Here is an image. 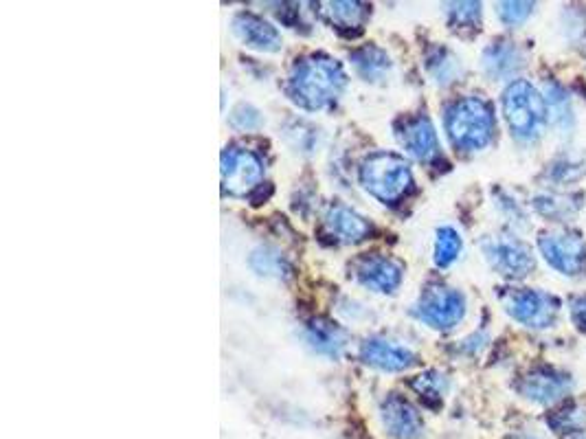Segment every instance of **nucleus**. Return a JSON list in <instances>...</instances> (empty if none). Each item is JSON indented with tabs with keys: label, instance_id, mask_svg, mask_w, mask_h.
Returning a JSON list of instances; mask_svg holds the SVG:
<instances>
[{
	"label": "nucleus",
	"instance_id": "22",
	"mask_svg": "<svg viewBox=\"0 0 586 439\" xmlns=\"http://www.w3.org/2000/svg\"><path fill=\"white\" fill-rule=\"evenodd\" d=\"M461 253V238L453 227H442L437 231L435 240V264L439 268H446L453 264Z\"/></svg>",
	"mask_w": 586,
	"mask_h": 439
},
{
	"label": "nucleus",
	"instance_id": "23",
	"mask_svg": "<svg viewBox=\"0 0 586 439\" xmlns=\"http://www.w3.org/2000/svg\"><path fill=\"white\" fill-rule=\"evenodd\" d=\"M545 90H547V110H549V115L554 117V121L560 123L562 128L571 126V121H573L571 104H569L567 95L562 93V88L556 86V84H545Z\"/></svg>",
	"mask_w": 586,
	"mask_h": 439
},
{
	"label": "nucleus",
	"instance_id": "19",
	"mask_svg": "<svg viewBox=\"0 0 586 439\" xmlns=\"http://www.w3.org/2000/svg\"><path fill=\"white\" fill-rule=\"evenodd\" d=\"M325 20L336 29H360L365 25L369 7L365 3H356V0H341V3H325L323 5Z\"/></svg>",
	"mask_w": 586,
	"mask_h": 439
},
{
	"label": "nucleus",
	"instance_id": "9",
	"mask_svg": "<svg viewBox=\"0 0 586 439\" xmlns=\"http://www.w3.org/2000/svg\"><path fill=\"white\" fill-rule=\"evenodd\" d=\"M483 253H486L492 268L503 277L521 279L534 270L532 251L516 238H490L483 244Z\"/></svg>",
	"mask_w": 586,
	"mask_h": 439
},
{
	"label": "nucleus",
	"instance_id": "30",
	"mask_svg": "<svg viewBox=\"0 0 586 439\" xmlns=\"http://www.w3.org/2000/svg\"><path fill=\"white\" fill-rule=\"evenodd\" d=\"M578 439H586V437H584V435H582V437H578Z\"/></svg>",
	"mask_w": 586,
	"mask_h": 439
},
{
	"label": "nucleus",
	"instance_id": "5",
	"mask_svg": "<svg viewBox=\"0 0 586 439\" xmlns=\"http://www.w3.org/2000/svg\"><path fill=\"white\" fill-rule=\"evenodd\" d=\"M466 299L455 288L431 286L415 303V317L433 330H450L464 319Z\"/></svg>",
	"mask_w": 586,
	"mask_h": 439
},
{
	"label": "nucleus",
	"instance_id": "6",
	"mask_svg": "<svg viewBox=\"0 0 586 439\" xmlns=\"http://www.w3.org/2000/svg\"><path fill=\"white\" fill-rule=\"evenodd\" d=\"M505 310L512 319L534 330H545L556 323L560 301L540 290H512L505 297Z\"/></svg>",
	"mask_w": 586,
	"mask_h": 439
},
{
	"label": "nucleus",
	"instance_id": "24",
	"mask_svg": "<svg viewBox=\"0 0 586 439\" xmlns=\"http://www.w3.org/2000/svg\"><path fill=\"white\" fill-rule=\"evenodd\" d=\"M450 25L455 29H477L481 20V5L479 3H453L448 5Z\"/></svg>",
	"mask_w": 586,
	"mask_h": 439
},
{
	"label": "nucleus",
	"instance_id": "25",
	"mask_svg": "<svg viewBox=\"0 0 586 439\" xmlns=\"http://www.w3.org/2000/svg\"><path fill=\"white\" fill-rule=\"evenodd\" d=\"M413 389L428 402H439L446 391V380L437 371H426L420 378L413 380Z\"/></svg>",
	"mask_w": 586,
	"mask_h": 439
},
{
	"label": "nucleus",
	"instance_id": "21",
	"mask_svg": "<svg viewBox=\"0 0 586 439\" xmlns=\"http://www.w3.org/2000/svg\"><path fill=\"white\" fill-rule=\"evenodd\" d=\"M426 66L439 84H450L459 75V60L446 49H435L428 53Z\"/></svg>",
	"mask_w": 586,
	"mask_h": 439
},
{
	"label": "nucleus",
	"instance_id": "13",
	"mask_svg": "<svg viewBox=\"0 0 586 439\" xmlns=\"http://www.w3.org/2000/svg\"><path fill=\"white\" fill-rule=\"evenodd\" d=\"M363 363L380 371H404L415 365V354L407 347L382 339H369L360 347Z\"/></svg>",
	"mask_w": 586,
	"mask_h": 439
},
{
	"label": "nucleus",
	"instance_id": "11",
	"mask_svg": "<svg viewBox=\"0 0 586 439\" xmlns=\"http://www.w3.org/2000/svg\"><path fill=\"white\" fill-rule=\"evenodd\" d=\"M380 420L393 439H418L422 435L424 424L420 413L413 409V404L400 396H389L382 402Z\"/></svg>",
	"mask_w": 586,
	"mask_h": 439
},
{
	"label": "nucleus",
	"instance_id": "4",
	"mask_svg": "<svg viewBox=\"0 0 586 439\" xmlns=\"http://www.w3.org/2000/svg\"><path fill=\"white\" fill-rule=\"evenodd\" d=\"M358 176L360 185H363L371 196L385 202V205L398 202L413 185L409 163L391 152L369 154L367 159L360 163Z\"/></svg>",
	"mask_w": 586,
	"mask_h": 439
},
{
	"label": "nucleus",
	"instance_id": "16",
	"mask_svg": "<svg viewBox=\"0 0 586 439\" xmlns=\"http://www.w3.org/2000/svg\"><path fill=\"white\" fill-rule=\"evenodd\" d=\"M325 227L338 240L347 244L363 242L371 233V224L345 205H332L328 209V213H325Z\"/></svg>",
	"mask_w": 586,
	"mask_h": 439
},
{
	"label": "nucleus",
	"instance_id": "14",
	"mask_svg": "<svg viewBox=\"0 0 586 439\" xmlns=\"http://www.w3.org/2000/svg\"><path fill=\"white\" fill-rule=\"evenodd\" d=\"M400 143L413 159H418L422 163H431L439 154L437 132L433 128V123L426 117H415L404 123V128L400 132Z\"/></svg>",
	"mask_w": 586,
	"mask_h": 439
},
{
	"label": "nucleus",
	"instance_id": "28",
	"mask_svg": "<svg viewBox=\"0 0 586 439\" xmlns=\"http://www.w3.org/2000/svg\"><path fill=\"white\" fill-rule=\"evenodd\" d=\"M231 121H233L235 128L253 130V128L259 126V115H257V110H253L251 106H240L231 115Z\"/></svg>",
	"mask_w": 586,
	"mask_h": 439
},
{
	"label": "nucleus",
	"instance_id": "12",
	"mask_svg": "<svg viewBox=\"0 0 586 439\" xmlns=\"http://www.w3.org/2000/svg\"><path fill=\"white\" fill-rule=\"evenodd\" d=\"M233 33L249 49L262 53H277L281 49L279 31L259 16L238 14L233 18Z\"/></svg>",
	"mask_w": 586,
	"mask_h": 439
},
{
	"label": "nucleus",
	"instance_id": "27",
	"mask_svg": "<svg viewBox=\"0 0 586 439\" xmlns=\"http://www.w3.org/2000/svg\"><path fill=\"white\" fill-rule=\"evenodd\" d=\"M251 260H262V264H251L259 275H275L281 277L288 270V266L281 260V255L270 251H255Z\"/></svg>",
	"mask_w": 586,
	"mask_h": 439
},
{
	"label": "nucleus",
	"instance_id": "7",
	"mask_svg": "<svg viewBox=\"0 0 586 439\" xmlns=\"http://www.w3.org/2000/svg\"><path fill=\"white\" fill-rule=\"evenodd\" d=\"M540 253L562 275H578L586 266V242L573 231H547L538 240Z\"/></svg>",
	"mask_w": 586,
	"mask_h": 439
},
{
	"label": "nucleus",
	"instance_id": "18",
	"mask_svg": "<svg viewBox=\"0 0 586 439\" xmlns=\"http://www.w3.org/2000/svg\"><path fill=\"white\" fill-rule=\"evenodd\" d=\"M308 343L325 356H338L345 347V332L328 319H314L306 325Z\"/></svg>",
	"mask_w": 586,
	"mask_h": 439
},
{
	"label": "nucleus",
	"instance_id": "15",
	"mask_svg": "<svg viewBox=\"0 0 586 439\" xmlns=\"http://www.w3.org/2000/svg\"><path fill=\"white\" fill-rule=\"evenodd\" d=\"M518 389H521V393L527 400L549 404L565 396V393L569 391V380L565 376L556 374V371L538 369V371H532V374H527L521 380V387Z\"/></svg>",
	"mask_w": 586,
	"mask_h": 439
},
{
	"label": "nucleus",
	"instance_id": "2",
	"mask_svg": "<svg viewBox=\"0 0 586 439\" xmlns=\"http://www.w3.org/2000/svg\"><path fill=\"white\" fill-rule=\"evenodd\" d=\"M446 132L457 150H483L494 137V112L488 101L466 97L446 110Z\"/></svg>",
	"mask_w": 586,
	"mask_h": 439
},
{
	"label": "nucleus",
	"instance_id": "26",
	"mask_svg": "<svg viewBox=\"0 0 586 439\" xmlns=\"http://www.w3.org/2000/svg\"><path fill=\"white\" fill-rule=\"evenodd\" d=\"M534 3H499L497 5V14L501 18L503 25L507 27H518L532 16Z\"/></svg>",
	"mask_w": 586,
	"mask_h": 439
},
{
	"label": "nucleus",
	"instance_id": "20",
	"mask_svg": "<svg viewBox=\"0 0 586 439\" xmlns=\"http://www.w3.org/2000/svg\"><path fill=\"white\" fill-rule=\"evenodd\" d=\"M352 62L356 71L365 77L367 82H378L391 69L389 55L378 47H363L352 53Z\"/></svg>",
	"mask_w": 586,
	"mask_h": 439
},
{
	"label": "nucleus",
	"instance_id": "29",
	"mask_svg": "<svg viewBox=\"0 0 586 439\" xmlns=\"http://www.w3.org/2000/svg\"><path fill=\"white\" fill-rule=\"evenodd\" d=\"M571 317H573V323H576L580 330H586V297L573 299Z\"/></svg>",
	"mask_w": 586,
	"mask_h": 439
},
{
	"label": "nucleus",
	"instance_id": "8",
	"mask_svg": "<svg viewBox=\"0 0 586 439\" xmlns=\"http://www.w3.org/2000/svg\"><path fill=\"white\" fill-rule=\"evenodd\" d=\"M264 163L249 150L233 148L222 154V185L229 196L242 198L262 183Z\"/></svg>",
	"mask_w": 586,
	"mask_h": 439
},
{
	"label": "nucleus",
	"instance_id": "1",
	"mask_svg": "<svg viewBox=\"0 0 586 439\" xmlns=\"http://www.w3.org/2000/svg\"><path fill=\"white\" fill-rule=\"evenodd\" d=\"M347 75L343 66L328 55H310L292 66L288 95L306 110H323L336 104L343 95Z\"/></svg>",
	"mask_w": 586,
	"mask_h": 439
},
{
	"label": "nucleus",
	"instance_id": "3",
	"mask_svg": "<svg viewBox=\"0 0 586 439\" xmlns=\"http://www.w3.org/2000/svg\"><path fill=\"white\" fill-rule=\"evenodd\" d=\"M503 115L516 139L534 141L549 121L547 99L529 82L516 80L503 93Z\"/></svg>",
	"mask_w": 586,
	"mask_h": 439
},
{
	"label": "nucleus",
	"instance_id": "17",
	"mask_svg": "<svg viewBox=\"0 0 586 439\" xmlns=\"http://www.w3.org/2000/svg\"><path fill=\"white\" fill-rule=\"evenodd\" d=\"M523 69V53L512 42H492L483 51V71L492 80H507Z\"/></svg>",
	"mask_w": 586,
	"mask_h": 439
},
{
	"label": "nucleus",
	"instance_id": "10",
	"mask_svg": "<svg viewBox=\"0 0 586 439\" xmlns=\"http://www.w3.org/2000/svg\"><path fill=\"white\" fill-rule=\"evenodd\" d=\"M354 277L360 286L391 295L402 284V266L385 255H365L354 264Z\"/></svg>",
	"mask_w": 586,
	"mask_h": 439
}]
</instances>
